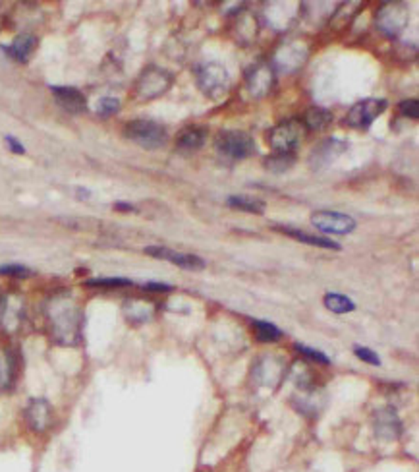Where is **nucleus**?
Returning <instances> with one entry per match:
<instances>
[{
	"label": "nucleus",
	"instance_id": "obj_1",
	"mask_svg": "<svg viewBox=\"0 0 419 472\" xmlns=\"http://www.w3.org/2000/svg\"><path fill=\"white\" fill-rule=\"evenodd\" d=\"M53 339L58 345H78L81 339V310L68 294L53 296L46 306Z\"/></svg>",
	"mask_w": 419,
	"mask_h": 472
},
{
	"label": "nucleus",
	"instance_id": "obj_2",
	"mask_svg": "<svg viewBox=\"0 0 419 472\" xmlns=\"http://www.w3.org/2000/svg\"><path fill=\"white\" fill-rule=\"evenodd\" d=\"M214 147L223 157L232 161H243L257 153L255 140L243 130H224L214 140Z\"/></svg>",
	"mask_w": 419,
	"mask_h": 472
},
{
	"label": "nucleus",
	"instance_id": "obj_3",
	"mask_svg": "<svg viewBox=\"0 0 419 472\" xmlns=\"http://www.w3.org/2000/svg\"><path fill=\"white\" fill-rule=\"evenodd\" d=\"M172 82H174V76L164 70V68H159V66H147L137 82L134 85V95L137 101H153L159 99L161 95H164L166 91L172 87Z\"/></svg>",
	"mask_w": 419,
	"mask_h": 472
},
{
	"label": "nucleus",
	"instance_id": "obj_4",
	"mask_svg": "<svg viewBox=\"0 0 419 472\" xmlns=\"http://www.w3.org/2000/svg\"><path fill=\"white\" fill-rule=\"evenodd\" d=\"M197 85L209 99H221L230 90V74L221 62H203L196 70Z\"/></svg>",
	"mask_w": 419,
	"mask_h": 472
},
{
	"label": "nucleus",
	"instance_id": "obj_5",
	"mask_svg": "<svg viewBox=\"0 0 419 472\" xmlns=\"http://www.w3.org/2000/svg\"><path fill=\"white\" fill-rule=\"evenodd\" d=\"M305 137V126L302 120H284L273 128L267 134V142L275 153L294 155L298 147L302 146Z\"/></svg>",
	"mask_w": 419,
	"mask_h": 472
},
{
	"label": "nucleus",
	"instance_id": "obj_6",
	"mask_svg": "<svg viewBox=\"0 0 419 472\" xmlns=\"http://www.w3.org/2000/svg\"><path fill=\"white\" fill-rule=\"evenodd\" d=\"M124 136L143 149H159L166 144V128L153 120H132L124 128Z\"/></svg>",
	"mask_w": 419,
	"mask_h": 472
},
{
	"label": "nucleus",
	"instance_id": "obj_7",
	"mask_svg": "<svg viewBox=\"0 0 419 472\" xmlns=\"http://www.w3.org/2000/svg\"><path fill=\"white\" fill-rule=\"evenodd\" d=\"M410 22V8L406 2H388L383 4L377 16L375 26L386 37H398Z\"/></svg>",
	"mask_w": 419,
	"mask_h": 472
},
{
	"label": "nucleus",
	"instance_id": "obj_8",
	"mask_svg": "<svg viewBox=\"0 0 419 472\" xmlns=\"http://www.w3.org/2000/svg\"><path fill=\"white\" fill-rule=\"evenodd\" d=\"M307 58H309V47H307V43L300 41V39H292V41H288L284 45L278 47L277 53L273 56L271 68L280 74H292L296 70H300Z\"/></svg>",
	"mask_w": 419,
	"mask_h": 472
},
{
	"label": "nucleus",
	"instance_id": "obj_9",
	"mask_svg": "<svg viewBox=\"0 0 419 472\" xmlns=\"http://www.w3.org/2000/svg\"><path fill=\"white\" fill-rule=\"evenodd\" d=\"M311 225L317 230H321L325 235H336L344 236L356 230V219L348 215V213H340V211H330V209H321L315 211L311 215Z\"/></svg>",
	"mask_w": 419,
	"mask_h": 472
},
{
	"label": "nucleus",
	"instance_id": "obj_10",
	"mask_svg": "<svg viewBox=\"0 0 419 472\" xmlns=\"http://www.w3.org/2000/svg\"><path fill=\"white\" fill-rule=\"evenodd\" d=\"M384 110H386V101L384 99L371 97V99L359 101L350 109L346 124L350 128H356V130H367L375 122V118L381 117Z\"/></svg>",
	"mask_w": 419,
	"mask_h": 472
},
{
	"label": "nucleus",
	"instance_id": "obj_11",
	"mask_svg": "<svg viewBox=\"0 0 419 472\" xmlns=\"http://www.w3.org/2000/svg\"><path fill=\"white\" fill-rule=\"evenodd\" d=\"M275 85V70L268 62H257L251 66L246 72V87L250 91L253 99H263L267 97Z\"/></svg>",
	"mask_w": 419,
	"mask_h": 472
},
{
	"label": "nucleus",
	"instance_id": "obj_12",
	"mask_svg": "<svg viewBox=\"0 0 419 472\" xmlns=\"http://www.w3.org/2000/svg\"><path fill=\"white\" fill-rule=\"evenodd\" d=\"M145 254L151 255V258H157V260H162V262H169L172 265H178V267L187 269V271H201V269H205V260H201L199 255L176 252V250L166 248V246H147L145 248Z\"/></svg>",
	"mask_w": 419,
	"mask_h": 472
},
{
	"label": "nucleus",
	"instance_id": "obj_13",
	"mask_svg": "<svg viewBox=\"0 0 419 472\" xmlns=\"http://www.w3.org/2000/svg\"><path fill=\"white\" fill-rule=\"evenodd\" d=\"M27 426L37 434H43L53 424V407L46 399H31L24 410Z\"/></svg>",
	"mask_w": 419,
	"mask_h": 472
},
{
	"label": "nucleus",
	"instance_id": "obj_14",
	"mask_svg": "<svg viewBox=\"0 0 419 472\" xmlns=\"http://www.w3.org/2000/svg\"><path fill=\"white\" fill-rule=\"evenodd\" d=\"M284 372L286 366L280 358L271 356V354H265V356L255 364V368H253V378H255V382L261 383V385H265V387H268V385L275 387V385L280 383Z\"/></svg>",
	"mask_w": 419,
	"mask_h": 472
},
{
	"label": "nucleus",
	"instance_id": "obj_15",
	"mask_svg": "<svg viewBox=\"0 0 419 472\" xmlns=\"http://www.w3.org/2000/svg\"><path fill=\"white\" fill-rule=\"evenodd\" d=\"M373 426L377 437L383 439V441H394V439H398L402 434V420L398 418V414H396V410L391 409V407L379 410V412L375 414Z\"/></svg>",
	"mask_w": 419,
	"mask_h": 472
},
{
	"label": "nucleus",
	"instance_id": "obj_16",
	"mask_svg": "<svg viewBox=\"0 0 419 472\" xmlns=\"http://www.w3.org/2000/svg\"><path fill=\"white\" fill-rule=\"evenodd\" d=\"M298 12H300V4L275 2V4L267 6L265 18H267V24L271 28H275L277 31H284L294 24V19L298 18Z\"/></svg>",
	"mask_w": 419,
	"mask_h": 472
},
{
	"label": "nucleus",
	"instance_id": "obj_17",
	"mask_svg": "<svg viewBox=\"0 0 419 472\" xmlns=\"http://www.w3.org/2000/svg\"><path fill=\"white\" fill-rule=\"evenodd\" d=\"M51 91H53L56 103H58L64 110H68V112H83V110L87 109L85 95H83L80 90H76V87H68V85H53Z\"/></svg>",
	"mask_w": 419,
	"mask_h": 472
},
{
	"label": "nucleus",
	"instance_id": "obj_18",
	"mask_svg": "<svg viewBox=\"0 0 419 472\" xmlns=\"http://www.w3.org/2000/svg\"><path fill=\"white\" fill-rule=\"evenodd\" d=\"M18 380V354L12 348H0V391H10Z\"/></svg>",
	"mask_w": 419,
	"mask_h": 472
},
{
	"label": "nucleus",
	"instance_id": "obj_19",
	"mask_svg": "<svg viewBox=\"0 0 419 472\" xmlns=\"http://www.w3.org/2000/svg\"><path fill=\"white\" fill-rule=\"evenodd\" d=\"M22 318H24V302H22V298L19 296H6L4 304H2V312H0L2 329L8 331V333L18 331Z\"/></svg>",
	"mask_w": 419,
	"mask_h": 472
},
{
	"label": "nucleus",
	"instance_id": "obj_20",
	"mask_svg": "<svg viewBox=\"0 0 419 472\" xmlns=\"http://www.w3.org/2000/svg\"><path fill=\"white\" fill-rule=\"evenodd\" d=\"M346 149H348L346 142H342L339 137H329L313 149L311 165L313 167H323V165L330 163L332 159H336L339 155L344 153Z\"/></svg>",
	"mask_w": 419,
	"mask_h": 472
},
{
	"label": "nucleus",
	"instance_id": "obj_21",
	"mask_svg": "<svg viewBox=\"0 0 419 472\" xmlns=\"http://www.w3.org/2000/svg\"><path fill=\"white\" fill-rule=\"evenodd\" d=\"M124 316L130 323L142 326V323L151 321L153 316H155V306H153L151 302H147V300H128L124 304Z\"/></svg>",
	"mask_w": 419,
	"mask_h": 472
},
{
	"label": "nucleus",
	"instance_id": "obj_22",
	"mask_svg": "<svg viewBox=\"0 0 419 472\" xmlns=\"http://www.w3.org/2000/svg\"><path fill=\"white\" fill-rule=\"evenodd\" d=\"M37 47V39L31 33H22V35H18L14 41H12V45L6 49L8 51V55L14 58V60H18V62H27L29 60V56L33 55V51H35Z\"/></svg>",
	"mask_w": 419,
	"mask_h": 472
},
{
	"label": "nucleus",
	"instance_id": "obj_23",
	"mask_svg": "<svg viewBox=\"0 0 419 472\" xmlns=\"http://www.w3.org/2000/svg\"><path fill=\"white\" fill-rule=\"evenodd\" d=\"M282 235H288L290 238H294L298 242H303V244L309 246H317V248H325V250H340L339 242L330 240V238H325V236H317V235H309L305 230H296V228L284 227L280 228Z\"/></svg>",
	"mask_w": 419,
	"mask_h": 472
},
{
	"label": "nucleus",
	"instance_id": "obj_24",
	"mask_svg": "<svg viewBox=\"0 0 419 472\" xmlns=\"http://www.w3.org/2000/svg\"><path fill=\"white\" fill-rule=\"evenodd\" d=\"M207 142V132L203 130V128H187V130H184L182 134L178 136V142H176V146L182 149V151H197V149H201V147L205 146Z\"/></svg>",
	"mask_w": 419,
	"mask_h": 472
},
{
	"label": "nucleus",
	"instance_id": "obj_25",
	"mask_svg": "<svg viewBox=\"0 0 419 472\" xmlns=\"http://www.w3.org/2000/svg\"><path fill=\"white\" fill-rule=\"evenodd\" d=\"M236 35L241 43H251L257 37V19L250 12H240L236 19Z\"/></svg>",
	"mask_w": 419,
	"mask_h": 472
},
{
	"label": "nucleus",
	"instance_id": "obj_26",
	"mask_svg": "<svg viewBox=\"0 0 419 472\" xmlns=\"http://www.w3.org/2000/svg\"><path fill=\"white\" fill-rule=\"evenodd\" d=\"M332 112L323 107H311V109L305 112V118H303V126L309 128V130H325L332 122Z\"/></svg>",
	"mask_w": 419,
	"mask_h": 472
},
{
	"label": "nucleus",
	"instance_id": "obj_27",
	"mask_svg": "<svg viewBox=\"0 0 419 472\" xmlns=\"http://www.w3.org/2000/svg\"><path fill=\"white\" fill-rule=\"evenodd\" d=\"M323 304H325V308L330 310L332 314H348V312H354V310H356L354 300H350L348 296H344V294H340V292H327L325 298H323Z\"/></svg>",
	"mask_w": 419,
	"mask_h": 472
},
{
	"label": "nucleus",
	"instance_id": "obj_28",
	"mask_svg": "<svg viewBox=\"0 0 419 472\" xmlns=\"http://www.w3.org/2000/svg\"><path fill=\"white\" fill-rule=\"evenodd\" d=\"M228 205L238 211H246V213H255V215H263L265 213V201L251 198V196H230L228 198Z\"/></svg>",
	"mask_w": 419,
	"mask_h": 472
},
{
	"label": "nucleus",
	"instance_id": "obj_29",
	"mask_svg": "<svg viewBox=\"0 0 419 472\" xmlns=\"http://www.w3.org/2000/svg\"><path fill=\"white\" fill-rule=\"evenodd\" d=\"M253 331L259 343H277L278 339H282V331L275 323L261 321V319L253 321Z\"/></svg>",
	"mask_w": 419,
	"mask_h": 472
},
{
	"label": "nucleus",
	"instance_id": "obj_30",
	"mask_svg": "<svg viewBox=\"0 0 419 472\" xmlns=\"http://www.w3.org/2000/svg\"><path fill=\"white\" fill-rule=\"evenodd\" d=\"M296 165V157L290 153H275L265 159V167L271 173H286Z\"/></svg>",
	"mask_w": 419,
	"mask_h": 472
},
{
	"label": "nucleus",
	"instance_id": "obj_31",
	"mask_svg": "<svg viewBox=\"0 0 419 472\" xmlns=\"http://www.w3.org/2000/svg\"><path fill=\"white\" fill-rule=\"evenodd\" d=\"M134 283L124 277H99L87 281V287H103V289H118V287H130Z\"/></svg>",
	"mask_w": 419,
	"mask_h": 472
},
{
	"label": "nucleus",
	"instance_id": "obj_32",
	"mask_svg": "<svg viewBox=\"0 0 419 472\" xmlns=\"http://www.w3.org/2000/svg\"><path fill=\"white\" fill-rule=\"evenodd\" d=\"M294 348L298 351V353L302 354V356H305V358H309V360H313V362H319V364H330V358L327 356L325 353H321V351H315V348H311V346H305V345H300V343H296Z\"/></svg>",
	"mask_w": 419,
	"mask_h": 472
},
{
	"label": "nucleus",
	"instance_id": "obj_33",
	"mask_svg": "<svg viewBox=\"0 0 419 472\" xmlns=\"http://www.w3.org/2000/svg\"><path fill=\"white\" fill-rule=\"evenodd\" d=\"M120 110V99L117 97H103L97 103V112L101 117H112Z\"/></svg>",
	"mask_w": 419,
	"mask_h": 472
},
{
	"label": "nucleus",
	"instance_id": "obj_34",
	"mask_svg": "<svg viewBox=\"0 0 419 472\" xmlns=\"http://www.w3.org/2000/svg\"><path fill=\"white\" fill-rule=\"evenodd\" d=\"M354 353H356L357 358H359V360H364V362L371 364V366H381V358H379V354L373 353L371 348H366V346H356V348H354Z\"/></svg>",
	"mask_w": 419,
	"mask_h": 472
},
{
	"label": "nucleus",
	"instance_id": "obj_35",
	"mask_svg": "<svg viewBox=\"0 0 419 472\" xmlns=\"http://www.w3.org/2000/svg\"><path fill=\"white\" fill-rule=\"evenodd\" d=\"M398 109H400V112L404 115V117L408 118H419V103L418 99H406L402 101L400 105H398Z\"/></svg>",
	"mask_w": 419,
	"mask_h": 472
},
{
	"label": "nucleus",
	"instance_id": "obj_36",
	"mask_svg": "<svg viewBox=\"0 0 419 472\" xmlns=\"http://www.w3.org/2000/svg\"><path fill=\"white\" fill-rule=\"evenodd\" d=\"M0 275H12V277H26L29 275V269L19 264L0 265Z\"/></svg>",
	"mask_w": 419,
	"mask_h": 472
},
{
	"label": "nucleus",
	"instance_id": "obj_37",
	"mask_svg": "<svg viewBox=\"0 0 419 472\" xmlns=\"http://www.w3.org/2000/svg\"><path fill=\"white\" fill-rule=\"evenodd\" d=\"M6 144H8L10 151H12V153H18V155L26 153V147L22 146V144H19L18 140H16L14 136H6Z\"/></svg>",
	"mask_w": 419,
	"mask_h": 472
},
{
	"label": "nucleus",
	"instance_id": "obj_38",
	"mask_svg": "<svg viewBox=\"0 0 419 472\" xmlns=\"http://www.w3.org/2000/svg\"><path fill=\"white\" fill-rule=\"evenodd\" d=\"M143 289H145V291H159V292L172 291V287H170V285H164V283H145V285H143Z\"/></svg>",
	"mask_w": 419,
	"mask_h": 472
},
{
	"label": "nucleus",
	"instance_id": "obj_39",
	"mask_svg": "<svg viewBox=\"0 0 419 472\" xmlns=\"http://www.w3.org/2000/svg\"><path fill=\"white\" fill-rule=\"evenodd\" d=\"M114 209H118V211H134V205H130V203H117Z\"/></svg>",
	"mask_w": 419,
	"mask_h": 472
}]
</instances>
